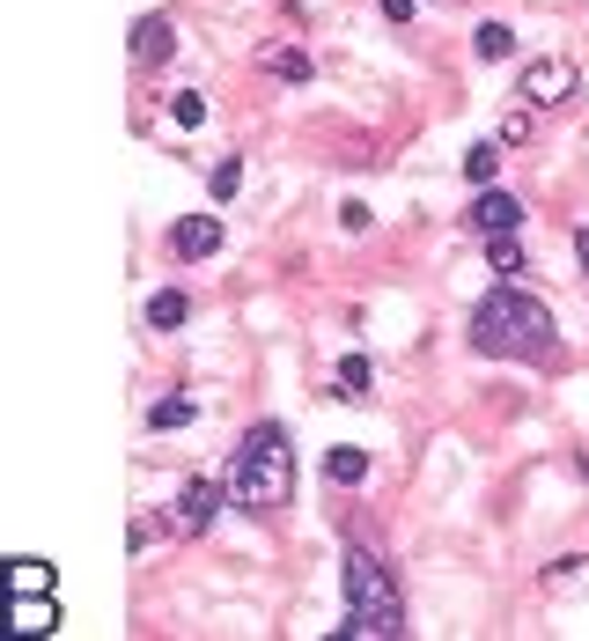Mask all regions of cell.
Instances as JSON below:
<instances>
[{"mask_svg":"<svg viewBox=\"0 0 589 641\" xmlns=\"http://www.w3.org/2000/svg\"><path fill=\"white\" fill-rule=\"evenodd\" d=\"M376 369H368V354H346L339 369H332V398H368Z\"/></svg>","mask_w":589,"mask_h":641,"instance_id":"obj_11","label":"cell"},{"mask_svg":"<svg viewBox=\"0 0 589 641\" xmlns=\"http://www.w3.org/2000/svg\"><path fill=\"white\" fill-rule=\"evenodd\" d=\"M184 317H192V295H184V288H163V295H148V332H177Z\"/></svg>","mask_w":589,"mask_h":641,"instance_id":"obj_10","label":"cell"},{"mask_svg":"<svg viewBox=\"0 0 589 641\" xmlns=\"http://www.w3.org/2000/svg\"><path fill=\"white\" fill-rule=\"evenodd\" d=\"M465 339H471V354H487V362H552V354H560L552 311L530 288H516V281H501L494 295H479Z\"/></svg>","mask_w":589,"mask_h":641,"instance_id":"obj_1","label":"cell"},{"mask_svg":"<svg viewBox=\"0 0 589 641\" xmlns=\"http://www.w3.org/2000/svg\"><path fill=\"white\" fill-rule=\"evenodd\" d=\"M575 258H582V273H589V228H575Z\"/></svg>","mask_w":589,"mask_h":641,"instance_id":"obj_25","label":"cell"},{"mask_svg":"<svg viewBox=\"0 0 589 641\" xmlns=\"http://www.w3.org/2000/svg\"><path fill=\"white\" fill-rule=\"evenodd\" d=\"M325 479H332V487H362V479H368V450H354V442H339V450L325 457Z\"/></svg>","mask_w":589,"mask_h":641,"instance_id":"obj_12","label":"cell"},{"mask_svg":"<svg viewBox=\"0 0 589 641\" xmlns=\"http://www.w3.org/2000/svg\"><path fill=\"white\" fill-rule=\"evenodd\" d=\"M465 177L471 185H494V177H501V141H471L465 147Z\"/></svg>","mask_w":589,"mask_h":641,"instance_id":"obj_14","label":"cell"},{"mask_svg":"<svg viewBox=\"0 0 589 641\" xmlns=\"http://www.w3.org/2000/svg\"><path fill=\"white\" fill-rule=\"evenodd\" d=\"M192 414H200L192 398H155V406H148V428H155V435H170V428H192Z\"/></svg>","mask_w":589,"mask_h":641,"instance_id":"obj_16","label":"cell"},{"mask_svg":"<svg viewBox=\"0 0 589 641\" xmlns=\"http://www.w3.org/2000/svg\"><path fill=\"white\" fill-rule=\"evenodd\" d=\"M177 52V22L170 16H141L133 22V67H163Z\"/></svg>","mask_w":589,"mask_h":641,"instance_id":"obj_8","label":"cell"},{"mask_svg":"<svg viewBox=\"0 0 589 641\" xmlns=\"http://www.w3.org/2000/svg\"><path fill=\"white\" fill-rule=\"evenodd\" d=\"M8 582H16V598H30V590H52L44 560H8Z\"/></svg>","mask_w":589,"mask_h":641,"instance_id":"obj_20","label":"cell"},{"mask_svg":"<svg viewBox=\"0 0 589 641\" xmlns=\"http://www.w3.org/2000/svg\"><path fill=\"white\" fill-rule=\"evenodd\" d=\"M265 74H273V82H309L317 60H309L303 44H273V52H265Z\"/></svg>","mask_w":589,"mask_h":641,"instance_id":"obj_9","label":"cell"},{"mask_svg":"<svg viewBox=\"0 0 589 641\" xmlns=\"http://www.w3.org/2000/svg\"><path fill=\"white\" fill-rule=\"evenodd\" d=\"M346 627L339 634H368V641H398L406 634V604H398V582L368 546H346Z\"/></svg>","mask_w":589,"mask_h":641,"instance_id":"obj_3","label":"cell"},{"mask_svg":"<svg viewBox=\"0 0 589 641\" xmlns=\"http://www.w3.org/2000/svg\"><path fill=\"white\" fill-rule=\"evenodd\" d=\"M339 228H346V236H368V228H376V214H368L362 200H346V207H339Z\"/></svg>","mask_w":589,"mask_h":641,"instance_id":"obj_21","label":"cell"},{"mask_svg":"<svg viewBox=\"0 0 589 641\" xmlns=\"http://www.w3.org/2000/svg\"><path fill=\"white\" fill-rule=\"evenodd\" d=\"M206 192H214V207H229V200L244 192V155H229V163L206 170Z\"/></svg>","mask_w":589,"mask_h":641,"instance_id":"obj_15","label":"cell"},{"mask_svg":"<svg viewBox=\"0 0 589 641\" xmlns=\"http://www.w3.org/2000/svg\"><path fill=\"white\" fill-rule=\"evenodd\" d=\"M384 16L390 22H413V0H384Z\"/></svg>","mask_w":589,"mask_h":641,"instance_id":"obj_24","label":"cell"},{"mask_svg":"<svg viewBox=\"0 0 589 641\" xmlns=\"http://www.w3.org/2000/svg\"><path fill=\"white\" fill-rule=\"evenodd\" d=\"M471 228L479 236H508V228H524V200L501 185H479V200H471Z\"/></svg>","mask_w":589,"mask_h":641,"instance_id":"obj_7","label":"cell"},{"mask_svg":"<svg viewBox=\"0 0 589 641\" xmlns=\"http://www.w3.org/2000/svg\"><path fill=\"white\" fill-rule=\"evenodd\" d=\"M170 125H177V133H192V125H206V96L200 89H177V96H170Z\"/></svg>","mask_w":589,"mask_h":641,"instance_id":"obj_17","label":"cell"},{"mask_svg":"<svg viewBox=\"0 0 589 641\" xmlns=\"http://www.w3.org/2000/svg\"><path fill=\"white\" fill-rule=\"evenodd\" d=\"M582 568H589V560H582V553H568V560H552V568H546V582H575Z\"/></svg>","mask_w":589,"mask_h":641,"instance_id":"obj_23","label":"cell"},{"mask_svg":"<svg viewBox=\"0 0 589 641\" xmlns=\"http://www.w3.org/2000/svg\"><path fill=\"white\" fill-rule=\"evenodd\" d=\"M52 620H60V604H44V590L16 598V634H52Z\"/></svg>","mask_w":589,"mask_h":641,"instance_id":"obj_13","label":"cell"},{"mask_svg":"<svg viewBox=\"0 0 589 641\" xmlns=\"http://www.w3.org/2000/svg\"><path fill=\"white\" fill-rule=\"evenodd\" d=\"M575 89H582V82H575V67H568V60H530L524 74H516V96H524L530 111H552V104H568Z\"/></svg>","mask_w":589,"mask_h":641,"instance_id":"obj_5","label":"cell"},{"mask_svg":"<svg viewBox=\"0 0 589 641\" xmlns=\"http://www.w3.org/2000/svg\"><path fill=\"white\" fill-rule=\"evenodd\" d=\"M516 52V30L508 22H479V60H508Z\"/></svg>","mask_w":589,"mask_h":641,"instance_id":"obj_19","label":"cell"},{"mask_svg":"<svg viewBox=\"0 0 589 641\" xmlns=\"http://www.w3.org/2000/svg\"><path fill=\"white\" fill-rule=\"evenodd\" d=\"M229 509V472L222 479H184V495H177V509H170V531H184V538H200L206 523Z\"/></svg>","mask_w":589,"mask_h":641,"instance_id":"obj_4","label":"cell"},{"mask_svg":"<svg viewBox=\"0 0 589 641\" xmlns=\"http://www.w3.org/2000/svg\"><path fill=\"white\" fill-rule=\"evenodd\" d=\"M295 495V450H287L281 420H258V428L229 450V509L244 517H273Z\"/></svg>","mask_w":589,"mask_h":641,"instance_id":"obj_2","label":"cell"},{"mask_svg":"<svg viewBox=\"0 0 589 641\" xmlns=\"http://www.w3.org/2000/svg\"><path fill=\"white\" fill-rule=\"evenodd\" d=\"M214 251H222V214H184V222H170V258L200 266Z\"/></svg>","mask_w":589,"mask_h":641,"instance_id":"obj_6","label":"cell"},{"mask_svg":"<svg viewBox=\"0 0 589 641\" xmlns=\"http://www.w3.org/2000/svg\"><path fill=\"white\" fill-rule=\"evenodd\" d=\"M530 141V111H508L501 119V147H524Z\"/></svg>","mask_w":589,"mask_h":641,"instance_id":"obj_22","label":"cell"},{"mask_svg":"<svg viewBox=\"0 0 589 641\" xmlns=\"http://www.w3.org/2000/svg\"><path fill=\"white\" fill-rule=\"evenodd\" d=\"M487 266L501 273V281H508V273H524V244H516V228H508V236H487Z\"/></svg>","mask_w":589,"mask_h":641,"instance_id":"obj_18","label":"cell"}]
</instances>
